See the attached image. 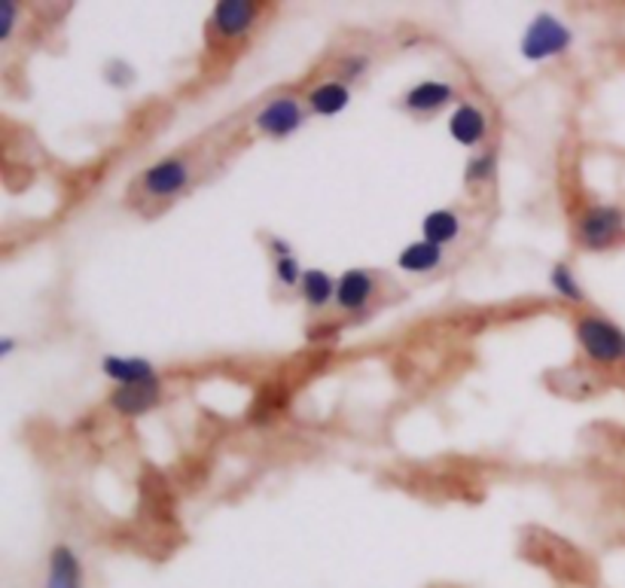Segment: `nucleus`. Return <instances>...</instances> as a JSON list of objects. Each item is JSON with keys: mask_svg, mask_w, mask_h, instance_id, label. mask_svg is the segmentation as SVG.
<instances>
[{"mask_svg": "<svg viewBox=\"0 0 625 588\" xmlns=\"http://www.w3.org/2000/svg\"><path fill=\"white\" fill-rule=\"evenodd\" d=\"M571 43H574V31L549 12H540L522 34V56L528 61H546L567 52Z\"/></svg>", "mask_w": 625, "mask_h": 588, "instance_id": "nucleus-3", "label": "nucleus"}, {"mask_svg": "<svg viewBox=\"0 0 625 588\" xmlns=\"http://www.w3.org/2000/svg\"><path fill=\"white\" fill-rule=\"evenodd\" d=\"M366 71V59L364 56H357V59H345L343 61V80H355L360 73Z\"/></svg>", "mask_w": 625, "mask_h": 588, "instance_id": "nucleus-21", "label": "nucleus"}, {"mask_svg": "<svg viewBox=\"0 0 625 588\" xmlns=\"http://www.w3.org/2000/svg\"><path fill=\"white\" fill-rule=\"evenodd\" d=\"M577 341L583 353L598 366H623L625 363V332L614 320L602 315H579L577 318Z\"/></svg>", "mask_w": 625, "mask_h": 588, "instance_id": "nucleus-1", "label": "nucleus"}, {"mask_svg": "<svg viewBox=\"0 0 625 588\" xmlns=\"http://www.w3.org/2000/svg\"><path fill=\"white\" fill-rule=\"evenodd\" d=\"M376 296V275L366 269H348L336 287V306L345 315H360Z\"/></svg>", "mask_w": 625, "mask_h": 588, "instance_id": "nucleus-9", "label": "nucleus"}, {"mask_svg": "<svg viewBox=\"0 0 625 588\" xmlns=\"http://www.w3.org/2000/svg\"><path fill=\"white\" fill-rule=\"evenodd\" d=\"M43 588H86V567L68 542H56L49 549Z\"/></svg>", "mask_w": 625, "mask_h": 588, "instance_id": "nucleus-6", "label": "nucleus"}, {"mask_svg": "<svg viewBox=\"0 0 625 588\" xmlns=\"http://www.w3.org/2000/svg\"><path fill=\"white\" fill-rule=\"evenodd\" d=\"M260 19V3L254 0H220L211 12V24L224 40L245 37Z\"/></svg>", "mask_w": 625, "mask_h": 588, "instance_id": "nucleus-7", "label": "nucleus"}, {"mask_svg": "<svg viewBox=\"0 0 625 588\" xmlns=\"http://www.w3.org/2000/svg\"><path fill=\"white\" fill-rule=\"evenodd\" d=\"M101 372H105L110 381H117V388L122 385H141V381H153L156 366L141 360V357H119V353H107L101 360Z\"/></svg>", "mask_w": 625, "mask_h": 588, "instance_id": "nucleus-12", "label": "nucleus"}, {"mask_svg": "<svg viewBox=\"0 0 625 588\" xmlns=\"http://www.w3.org/2000/svg\"><path fill=\"white\" fill-rule=\"evenodd\" d=\"M302 275H306V271L299 269L296 257L275 259V278H278L281 287H299V283H302Z\"/></svg>", "mask_w": 625, "mask_h": 588, "instance_id": "nucleus-19", "label": "nucleus"}, {"mask_svg": "<svg viewBox=\"0 0 625 588\" xmlns=\"http://www.w3.org/2000/svg\"><path fill=\"white\" fill-rule=\"evenodd\" d=\"M269 248H271V253H275V259H281V257H294V248L284 241V238H269Z\"/></svg>", "mask_w": 625, "mask_h": 588, "instance_id": "nucleus-22", "label": "nucleus"}, {"mask_svg": "<svg viewBox=\"0 0 625 588\" xmlns=\"http://www.w3.org/2000/svg\"><path fill=\"white\" fill-rule=\"evenodd\" d=\"M497 175V153H479L467 159V168H464V183L470 189L483 187L492 177Z\"/></svg>", "mask_w": 625, "mask_h": 588, "instance_id": "nucleus-18", "label": "nucleus"}, {"mask_svg": "<svg viewBox=\"0 0 625 588\" xmlns=\"http://www.w3.org/2000/svg\"><path fill=\"white\" fill-rule=\"evenodd\" d=\"M549 283H553L555 293L567 302H583V287H579L577 275L571 271L567 262H555L553 271H549Z\"/></svg>", "mask_w": 625, "mask_h": 588, "instance_id": "nucleus-17", "label": "nucleus"}, {"mask_svg": "<svg viewBox=\"0 0 625 588\" xmlns=\"http://www.w3.org/2000/svg\"><path fill=\"white\" fill-rule=\"evenodd\" d=\"M189 183H192V166L183 156H166L150 168H143L138 177V189H141L143 199L150 201L178 199Z\"/></svg>", "mask_w": 625, "mask_h": 588, "instance_id": "nucleus-2", "label": "nucleus"}, {"mask_svg": "<svg viewBox=\"0 0 625 588\" xmlns=\"http://www.w3.org/2000/svg\"><path fill=\"white\" fill-rule=\"evenodd\" d=\"M443 262H446V250L430 245L425 238L406 245V248L400 250V257H397V266H400L406 275H430V271L443 269Z\"/></svg>", "mask_w": 625, "mask_h": 588, "instance_id": "nucleus-13", "label": "nucleus"}, {"mask_svg": "<svg viewBox=\"0 0 625 588\" xmlns=\"http://www.w3.org/2000/svg\"><path fill=\"white\" fill-rule=\"evenodd\" d=\"M421 236H425V241H430V245L446 248L452 241H458L460 217L455 211H448V208L430 211L425 220H421Z\"/></svg>", "mask_w": 625, "mask_h": 588, "instance_id": "nucleus-15", "label": "nucleus"}, {"mask_svg": "<svg viewBox=\"0 0 625 588\" xmlns=\"http://www.w3.org/2000/svg\"><path fill=\"white\" fill-rule=\"evenodd\" d=\"M16 19H19V7L7 0V3H0V40L7 43L16 31Z\"/></svg>", "mask_w": 625, "mask_h": 588, "instance_id": "nucleus-20", "label": "nucleus"}, {"mask_svg": "<svg viewBox=\"0 0 625 588\" xmlns=\"http://www.w3.org/2000/svg\"><path fill=\"white\" fill-rule=\"evenodd\" d=\"M16 351V339H10V336H3V341H0V357L7 360L10 353Z\"/></svg>", "mask_w": 625, "mask_h": 588, "instance_id": "nucleus-23", "label": "nucleus"}, {"mask_svg": "<svg viewBox=\"0 0 625 588\" xmlns=\"http://www.w3.org/2000/svg\"><path fill=\"white\" fill-rule=\"evenodd\" d=\"M452 98H455V89H452V83H446V80H421V83H415L413 89L406 92L403 107H406L409 113L427 117V113L443 110Z\"/></svg>", "mask_w": 625, "mask_h": 588, "instance_id": "nucleus-11", "label": "nucleus"}, {"mask_svg": "<svg viewBox=\"0 0 625 588\" xmlns=\"http://www.w3.org/2000/svg\"><path fill=\"white\" fill-rule=\"evenodd\" d=\"M448 134H452V141L467 147V150L479 147L485 141V134H488V119H485L479 107L464 101V104L455 107V113L448 119Z\"/></svg>", "mask_w": 625, "mask_h": 588, "instance_id": "nucleus-10", "label": "nucleus"}, {"mask_svg": "<svg viewBox=\"0 0 625 588\" xmlns=\"http://www.w3.org/2000/svg\"><path fill=\"white\" fill-rule=\"evenodd\" d=\"M162 402V381H141V385H122L110 393V406L117 409L122 418H138V415L153 412Z\"/></svg>", "mask_w": 625, "mask_h": 588, "instance_id": "nucleus-8", "label": "nucleus"}, {"mask_svg": "<svg viewBox=\"0 0 625 588\" xmlns=\"http://www.w3.org/2000/svg\"><path fill=\"white\" fill-rule=\"evenodd\" d=\"M351 101V92H348V83L343 80H327V83L315 86L311 92H308V107H311V113H318V117H336V113H343L345 107Z\"/></svg>", "mask_w": 625, "mask_h": 588, "instance_id": "nucleus-14", "label": "nucleus"}, {"mask_svg": "<svg viewBox=\"0 0 625 588\" xmlns=\"http://www.w3.org/2000/svg\"><path fill=\"white\" fill-rule=\"evenodd\" d=\"M579 245L589 250H607L625 236V211L616 205H592L577 223Z\"/></svg>", "mask_w": 625, "mask_h": 588, "instance_id": "nucleus-4", "label": "nucleus"}, {"mask_svg": "<svg viewBox=\"0 0 625 588\" xmlns=\"http://www.w3.org/2000/svg\"><path fill=\"white\" fill-rule=\"evenodd\" d=\"M302 104L296 101L294 94H278L271 98L269 104H262L254 117V129L269 138H290L299 126H302Z\"/></svg>", "mask_w": 625, "mask_h": 588, "instance_id": "nucleus-5", "label": "nucleus"}, {"mask_svg": "<svg viewBox=\"0 0 625 588\" xmlns=\"http://www.w3.org/2000/svg\"><path fill=\"white\" fill-rule=\"evenodd\" d=\"M336 287L339 281H333V275L320 269H308L302 275V283H299V293L306 299L308 308H327L330 302H336Z\"/></svg>", "mask_w": 625, "mask_h": 588, "instance_id": "nucleus-16", "label": "nucleus"}]
</instances>
